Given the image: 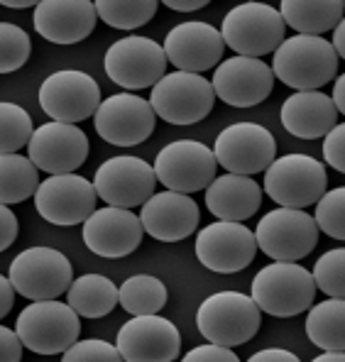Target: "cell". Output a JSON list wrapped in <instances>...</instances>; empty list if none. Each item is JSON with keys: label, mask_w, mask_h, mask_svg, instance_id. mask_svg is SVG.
<instances>
[{"label": "cell", "mask_w": 345, "mask_h": 362, "mask_svg": "<svg viewBox=\"0 0 345 362\" xmlns=\"http://www.w3.org/2000/svg\"><path fill=\"white\" fill-rule=\"evenodd\" d=\"M250 362H299V358L284 348H267V350L255 353Z\"/></svg>", "instance_id": "cell-42"}, {"label": "cell", "mask_w": 345, "mask_h": 362, "mask_svg": "<svg viewBox=\"0 0 345 362\" xmlns=\"http://www.w3.org/2000/svg\"><path fill=\"white\" fill-rule=\"evenodd\" d=\"M118 303L132 316L140 313H159L167 303V286L159 276L135 274L123 281L118 289Z\"/></svg>", "instance_id": "cell-31"}, {"label": "cell", "mask_w": 345, "mask_h": 362, "mask_svg": "<svg viewBox=\"0 0 345 362\" xmlns=\"http://www.w3.org/2000/svg\"><path fill=\"white\" fill-rule=\"evenodd\" d=\"M272 74L294 90L323 88L338 74V54L321 35H294L274 49Z\"/></svg>", "instance_id": "cell-1"}, {"label": "cell", "mask_w": 345, "mask_h": 362, "mask_svg": "<svg viewBox=\"0 0 345 362\" xmlns=\"http://www.w3.org/2000/svg\"><path fill=\"white\" fill-rule=\"evenodd\" d=\"M64 362H120V353L115 345L105 340H74L62 353Z\"/></svg>", "instance_id": "cell-37"}, {"label": "cell", "mask_w": 345, "mask_h": 362, "mask_svg": "<svg viewBox=\"0 0 345 362\" xmlns=\"http://www.w3.org/2000/svg\"><path fill=\"white\" fill-rule=\"evenodd\" d=\"M40 184V169L18 152L0 154V204L13 206L32 199Z\"/></svg>", "instance_id": "cell-30"}, {"label": "cell", "mask_w": 345, "mask_h": 362, "mask_svg": "<svg viewBox=\"0 0 345 362\" xmlns=\"http://www.w3.org/2000/svg\"><path fill=\"white\" fill-rule=\"evenodd\" d=\"M206 206L218 221L242 223L252 218L262 206V186L245 174L214 177L206 186Z\"/></svg>", "instance_id": "cell-26"}, {"label": "cell", "mask_w": 345, "mask_h": 362, "mask_svg": "<svg viewBox=\"0 0 345 362\" xmlns=\"http://www.w3.org/2000/svg\"><path fill=\"white\" fill-rule=\"evenodd\" d=\"M306 333L316 348L345 350V301L328 296V301L316 303L306 318Z\"/></svg>", "instance_id": "cell-29"}, {"label": "cell", "mask_w": 345, "mask_h": 362, "mask_svg": "<svg viewBox=\"0 0 345 362\" xmlns=\"http://www.w3.org/2000/svg\"><path fill=\"white\" fill-rule=\"evenodd\" d=\"M93 0H40L35 5V30L54 45H76L95 28Z\"/></svg>", "instance_id": "cell-24"}, {"label": "cell", "mask_w": 345, "mask_h": 362, "mask_svg": "<svg viewBox=\"0 0 345 362\" xmlns=\"http://www.w3.org/2000/svg\"><path fill=\"white\" fill-rule=\"evenodd\" d=\"M250 296L262 313L274 318H291L304 313L314 303L316 284L306 267L274 259L272 264L257 272Z\"/></svg>", "instance_id": "cell-3"}, {"label": "cell", "mask_w": 345, "mask_h": 362, "mask_svg": "<svg viewBox=\"0 0 345 362\" xmlns=\"http://www.w3.org/2000/svg\"><path fill=\"white\" fill-rule=\"evenodd\" d=\"M343 360H345L343 350H326L323 355H316L314 362H343Z\"/></svg>", "instance_id": "cell-47"}, {"label": "cell", "mask_w": 345, "mask_h": 362, "mask_svg": "<svg viewBox=\"0 0 345 362\" xmlns=\"http://www.w3.org/2000/svg\"><path fill=\"white\" fill-rule=\"evenodd\" d=\"M164 57L167 64H174L179 71H209L223 59V37L209 23L189 20L169 30L164 37Z\"/></svg>", "instance_id": "cell-22"}, {"label": "cell", "mask_w": 345, "mask_h": 362, "mask_svg": "<svg viewBox=\"0 0 345 362\" xmlns=\"http://www.w3.org/2000/svg\"><path fill=\"white\" fill-rule=\"evenodd\" d=\"M255 243L267 257L282 262H299L318 245V226L304 209H279L262 216L255 230Z\"/></svg>", "instance_id": "cell-8"}, {"label": "cell", "mask_w": 345, "mask_h": 362, "mask_svg": "<svg viewBox=\"0 0 345 362\" xmlns=\"http://www.w3.org/2000/svg\"><path fill=\"white\" fill-rule=\"evenodd\" d=\"M345 0H282L279 15L296 35H323L343 20Z\"/></svg>", "instance_id": "cell-27"}, {"label": "cell", "mask_w": 345, "mask_h": 362, "mask_svg": "<svg viewBox=\"0 0 345 362\" xmlns=\"http://www.w3.org/2000/svg\"><path fill=\"white\" fill-rule=\"evenodd\" d=\"M328 186L326 167L309 154H284L274 157L264 169V194L286 209L314 206Z\"/></svg>", "instance_id": "cell-6"}, {"label": "cell", "mask_w": 345, "mask_h": 362, "mask_svg": "<svg viewBox=\"0 0 345 362\" xmlns=\"http://www.w3.org/2000/svg\"><path fill=\"white\" fill-rule=\"evenodd\" d=\"M30 37L13 23H0V74H13L30 59Z\"/></svg>", "instance_id": "cell-36"}, {"label": "cell", "mask_w": 345, "mask_h": 362, "mask_svg": "<svg viewBox=\"0 0 345 362\" xmlns=\"http://www.w3.org/2000/svg\"><path fill=\"white\" fill-rule=\"evenodd\" d=\"M201 211L191 196L182 191H159L142 204L140 223L147 235L159 243H179L194 235Z\"/></svg>", "instance_id": "cell-23"}, {"label": "cell", "mask_w": 345, "mask_h": 362, "mask_svg": "<svg viewBox=\"0 0 345 362\" xmlns=\"http://www.w3.org/2000/svg\"><path fill=\"white\" fill-rule=\"evenodd\" d=\"M35 209L47 223L54 226H78L95 211V189L88 179L74 172L52 174L42 184H37Z\"/></svg>", "instance_id": "cell-13"}, {"label": "cell", "mask_w": 345, "mask_h": 362, "mask_svg": "<svg viewBox=\"0 0 345 362\" xmlns=\"http://www.w3.org/2000/svg\"><path fill=\"white\" fill-rule=\"evenodd\" d=\"M13 303H15V289H13V284H10L8 276L0 274V321H3V318L10 313Z\"/></svg>", "instance_id": "cell-43"}, {"label": "cell", "mask_w": 345, "mask_h": 362, "mask_svg": "<svg viewBox=\"0 0 345 362\" xmlns=\"http://www.w3.org/2000/svg\"><path fill=\"white\" fill-rule=\"evenodd\" d=\"M100 103V88L86 71L62 69L42 81L40 105L52 120L83 122L95 113Z\"/></svg>", "instance_id": "cell-17"}, {"label": "cell", "mask_w": 345, "mask_h": 362, "mask_svg": "<svg viewBox=\"0 0 345 362\" xmlns=\"http://www.w3.org/2000/svg\"><path fill=\"white\" fill-rule=\"evenodd\" d=\"M18 216L5 204H0V252H5L10 245L18 240Z\"/></svg>", "instance_id": "cell-40"}, {"label": "cell", "mask_w": 345, "mask_h": 362, "mask_svg": "<svg viewBox=\"0 0 345 362\" xmlns=\"http://www.w3.org/2000/svg\"><path fill=\"white\" fill-rule=\"evenodd\" d=\"M93 118V127L108 145L135 147L145 142L155 132L157 115L150 100L135 93H115L98 103Z\"/></svg>", "instance_id": "cell-11"}, {"label": "cell", "mask_w": 345, "mask_h": 362, "mask_svg": "<svg viewBox=\"0 0 345 362\" xmlns=\"http://www.w3.org/2000/svg\"><path fill=\"white\" fill-rule=\"evenodd\" d=\"M164 3L167 8L177 10V13H194V10H201L211 3V0H159Z\"/></svg>", "instance_id": "cell-44"}, {"label": "cell", "mask_w": 345, "mask_h": 362, "mask_svg": "<svg viewBox=\"0 0 345 362\" xmlns=\"http://www.w3.org/2000/svg\"><path fill=\"white\" fill-rule=\"evenodd\" d=\"M115 348L127 362H172L182 353V335L167 318L140 313L120 326Z\"/></svg>", "instance_id": "cell-19"}, {"label": "cell", "mask_w": 345, "mask_h": 362, "mask_svg": "<svg viewBox=\"0 0 345 362\" xmlns=\"http://www.w3.org/2000/svg\"><path fill=\"white\" fill-rule=\"evenodd\" d=\"M8 279L25 299H59L74 279L71 262L54 247H28L10 262Z\"/></svg>", "instance_id": "cell-9"}, {"label": "cell", "mask_w": 345, "mask_h": 362, "mask_svg": "<svg viewBox=\"0 0 345 362\" xmlns=\"http://www.w3.org/2000/svg\"><path fill=\"white\" fill-rule=\"evenodd\" d=\"M314 284L323 294L333 296V299H343L345 296V250L336 247L328 250L326 255L316 259L314 264Z\"/></svg>", "instance_id": "cell-34"}, {"label": "cell", "mask_w": 345, "mask_h": 362, "mask_svg": "<svg viewBox=\"0 0 345 362\" xmlns=\"http://www.w3.org/2000/svg\"><path fill=\"white\" fill-rule=\"evenodd\" d=\"M103 66L113 83L127 90H140L150 88L164 76L167 57L159 42L150 37L130 35L108 47Z\"/></svg>", "instance_id": "cell-10"}, {"label": "cell", "mask_w": 345, "mask_h": 362, "mask_svg": "<svg viewBox=\"0 0 345 362\" xmlns=\"http://www.w3.org/2000/svg\"><path fill=\"white\" fill-rule=\"evenodd\" d=\"M32 130V118L23 105L0 100V154L23 150L30 142Z\"/></svg>", "instance_id": "cell-33"}, {"label": "cell", "mask_w": 345, "mask_h": 362, "mask_svg": "<svg viewBox=\"0 0 345 362\" xmlns=\"http://www.w3.org/2000/svg\"><path fill=\"white\" fill-rule=\"evenodd\" d=\"M338 110L333 100L316 90H294L282 105V125L299 140H318L336 125Z\"/></svg>", "instance_id": "cell-25"}, {"label": "cell", "mask_w": 345, "mask_h": 362, "mask_svg": "<svg viewBox=\"0 0 345 362\" xmlns=\"http://www.w3.org/2000/svg\"><path fill=\"white\" fill-rule=\"evenodd\" d=\"M214 157L230 174H259L277 157V140L257 122H233L218 132Z\"/></svg>", "instance_id": "cell-12"}, {"label": "cell", "mask_w": 345, "mask_h": 362, "mask_svg": "<svg viewBox=\"0 0 345 362\" xmlns=\"http://www.w3.org/2000/svg\"><path fill=\"white\" fill-rule=\"evenodd\" d=\"M255 255H257L255 233L242 223L216 221L196 235L199 262L218 274H235L250 267Z\"/></svg>", "instance_id": "cell-18"}, {"label": "cell", "mask_w": 345, "mask_h": 362, "mask_svg": "<svg viewBox=\"0 0 345 362\" xmlns=\"http://www.w3.org/2000/svg\"><path fill=\"white\" fill-rule=\"evenodd\" d=\"M18 360H23V343H20L18 333L0 323V362H18Z\"/></svg>", "instance_id": "cell-41"}, {"label": "cell", "mask_w": 345, "mask_h": 362, "mask_svg": "<svg viewBox=\"0 0 345 362\" xmlns=\"http://www.w3.org/2000/svg\"><path fill=\"white\" fill-rule=\"evenodd\" d=\"M159 0H93L95 15L115 30H137L157 13Z\"/></svg>", "instance_id": "cell-32"}, {"label": "cell", "mask_w": 345, "mask_h": 362, "mask_svg": "<svg viewBox=\"0 0 345 362\" xmlns=\"http://www.w3.org/2000/svg\"><path fill=\"white\" fill-rule=\"evenodd\" d=\"M331 47L336 49L338 59H343V57H345V23H343V20L336 25V28H333V42H331Z\"/></svg>", "instance_id": "cell-46"}, {"label": "cell", "mask_w": 345, "mask_h": 362, "mask_svg": "<svg viewBox=\"0 0 345 362\" xmlns=\"http://www.w3.org/2000/svg\"><path fill=\"white\" fill-rule=\"evenodd\" d=\"M196 326L209 343L238 348L257 335L262 326V311L252 296L240 291H218L199 306Z\"/></svg>", "instance_id": "cell-2"}, {"label": "cell", "mask_w": 345, "mask_h": 362, "mask_svg": "<svg viewBox=\"0 0 345 362\" xmlns=\"http://www.w3.org/2000/svg\"><path fill=\"white\" fill-rule=\"evenodd\" d=\"M145 228L140 216L120 206H105L83 221V243L93 255L105 259H120L132 255L142 243Z\"/></svg>", "instance_id": "cell-21"}, {"label": "cell", "mask_w": 345, "mask_h": 362, "mask_svg": "<svg viewBox=\"0 0 345 362\" xmlns=\"http://www.w3.org/2000/svg\"><path fill=\"white\" fill-rule=\"evenodd\" d=\"M155 169L145 159L132 154L105 159L93 174L95 196H100V201L108 206H120V209L142 206L155 194Z\"/></svg>", "instance_id": "cell-14"}, {"label": "cell", "mask_w": 345, "mask_h": 362, "mask_svg": "<svg viewBox=\"0 0 345 362\" xmlns=\"http://www.w3.org/2000/svg\"><path fill=\"white\" fill-rule=\"evenodd\" d=\"M284 20L277 8L257 0H247L223 18V45L242 57H264L284 40Z\"/></svg>", "instance_id": "cell-5"}, {"label": "cell", "mask_w": 345, "mask_h": 362, "mask_svg": "<svg viewBox=\"0 0 345 362\" xmlns=\"http://www.w3.org/2000/svg\"><path fill=\"white\" fill-rule=\"evenodd\" d=\"M23 348L37 355H62L81 333V316L69 303L40 299L23 308L15 323Z\"/></svg>", "instance_id": "cell-4"}, {"label": "cell", "mask_w": 345, "mask_h": 362, "mask_svg": "<svg viewBox=\"0 0 345 362\" xmlns=\"http://www.w3.org/2000/svg\"><path fill=\"white\" fill-rule=\"evenodd\" d=\"M333 105H336L338 115L345 113V76H336V86H333V95H331Z\"/></svg>", "instance_id": "cell-45"}, {"label": "cell", "mask_w": 345, "mask_h": 362, "mask_svg": "<svg viewBox=\"0 0 345 362\" xmlns=\"http://www.w3.org/2000/svg\"><path fill=\"white\" fill-rule=\"evenodd\" d=\"M155 177L172 191L194 194L214 181L218 162L214 150L196 140H177L162 147L155 159Z\"/></svg>", "instance_id": "cell-15"}, {"label": "cell", "mask_w": 345, "mask_h": 362, "mask_svg": "<svg viewBox=\"0 0 345 362\" xmlns=\"http://www.w3.org/2000/svg\"><path fill=\"white\" fill-rule=\"evenodd\" d=\"M28 157L40 172H76L88 159V137L76 122H45L37 130H32Z\"/></svg>", "instance_id": "cell-16"}, {"label": "cell", "mask_w": 345, "mask_h": 362, "mask_svg": "<svg viewBox=\"0 0 345 362\" xmlns=\"http://www.w3.org/2000/svg\"><path fill=\"white\" fill-rule=\"evenodd\" d=\"M150 105L157 118L172 125H194L201 122L214 110L216 93L209 78L194 71L164 74L157 83H152Z\"/></svg>", "instance_id": "cell-7"}, {"label": "cell", "mask_w": 345, "mask_h": 362, "mask_svg": "<svg viewBox=\"0 0 345 362\" xmlns=\"http://www.w3.org/2000/svg\"><path fill=\"white\" fill-rule=\"evenodd\" d=\"M323 157L336 172H345V125L336 122L323 135Z\"/></svg>", "instance_id": "cell-38"}, {"label": "cell", "mask_w": 345, "mask_h": 362, "mask_svg": "<svg viewBox=\"0 0 345 362\" xmlns=\"http://www.w3.org/2000/svg\"><path fill=\"white\" fill-rule=\"evenodd\" d=\"M66 303L83 318H103L118 306V286L103 274H81L71 279Z\"/></svg>", "instance_id": "cell-28"}, {"label": "cell", "mask_w": 345, "mask_h": 362, "mask_svg": "<svg viewBox=\"0 0 345 362\" xmlns=\"http://www.w3.org/2000/svg\"><path fill=\"white\" fill-rule=\"evenodd\" d=\"M314 221L318 230H323L333 240H345V189L338 186L333 191H323L316 201Z\"/></svg>", "instance_id": "cell-35"}, {"label": "cell", "mask_w": 345, "mask_h": 362, "mask_svg": "<svg viewBox=\"0 0 345 362\" xmlns=\"http://www.w3.org/2000/svg\"><path fill=\"white\" fill-rule=\"evenodd\" d=\"M211 86L223 103L233 108H252L272 93L274 74L272 66H267L259 57L235 54L218 64Z\"/></svg>", "instance_id": "cell-20"}, {"label": "cell", "mask_w": 345, "mask_h": 362, "mask_svg": "<svg viewBox=\"0 0 345 362\" xmlns=\"http://www.w3.org/2000/svg\"><path fill=\"white\" fill-rule=\"evenodd\" d=\"M40 0H0V5L5 8H15V10H23V8H35Z\"/></svg>", "instance_id": "cell-48"}, {"label": "cell", "mask_w": 345, "mask_h": 362, "mask_svg": "<svg viewBox=\"0 0 345 362\" xmlns=\"http://www.w3.org/2000/svg\"><path fill=\"white\" fill-rule=\"evenodd\" d=\"M184 362H238V355L233 353V348L218 343L199 345L191 353L184 355Z\"/></svg>", "instance_id": "cell-39"}]
</instances>
